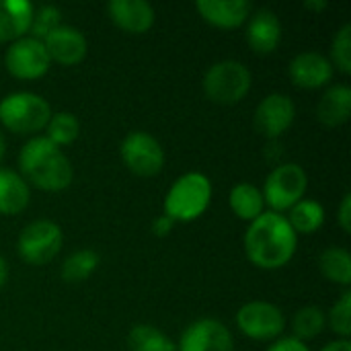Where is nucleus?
Returning a JSON list of instances; mask_svg holds the SVG:
<instances>
[{
    "mask_svg": "<svg viewBox=\"0 0 351 351\" xmlns=\"http://www.w3.org/2000/svg\"><path fill=\"white\" fill-rule=\"evenodd\" d=\"M308 177L304 169L296 162H286L276 167L263 185V199L265 206L271 208V212L282 214L290 208H294L306 193Z\"/></svg>",
    "mask_w": 351,
    "mask_h": 351,
    "instance_id": "nucleus-6",
    "label": "nucleus"
},
{
    "mask_svg": "<svg viewBox=\"0 0 351 351\" xmlns=\"http://www.w3.org/2000/svg\"><path fill=\"white\" fill-rule=\"evenodd\" d=\"M339 226L343 232H351V195L346 193L343 199H341V206H339Z\"/></svg>",
    "mask_w": 351,
    "mask_h": 351,
    "instance_id": "nucleus-33",
    "label": "nucleus"
},
{
    "mask_svg": "<svg viewBox=\"0 0 351 351\" xmlns=\"http://www.w3.org/2000/svg\"><path fill=\"white\" fill-rule=\"evenodd\" d=\"M228 204L230 210L234 212L237 218L253 222L257 220L263 212H265V199L261 189H257L251 183H239L230 189L228 195Z\"/></svg>",
    "mask_w": 351,
    "mask_h": 351,
    "instance_id": "nucleus-21",
    "label": "nucleus"
},
{
    "mask_svg": "<svg viewBox=\"0 0 351 351\" xmlns=\"http://www.w3.org/2000/svg\"><path fill=\"white\" fill-rule=\"evenodd\" d=\"M319 267L321 274L339 286H350L351 284V255L350 251L341 247H329L321 253L319 257Z\"/></svg>",
    "mask_w": 351,
    "mask_h": 351,
    "instance_id": "nucleus-23",
    "label": "nucleus"
},
{
    "mask_svg": "<svg viewBox=\"0 0 351 351\" xmlns=\"http://www.w3.org/2000/svg\"><path fill=\"white\" fill-rule=\"evenodd\" d=\"M327 325V315L319 306H304L294 315L292 327H294V337L304 341V339H315L323 333Z\"/></svg>",
    "mask_w": 351,
    "mask_h": 351,
    "instance_id": "nucleus-27",
    "label": "nucleus"
},
{
    "mask_svg": "<svg viewBox=\"0 0 351 351\" xmlns=\"http://www.w3.org/2000/svg\"><path fill=\"white\" fill-rule=\"evenodd\" d=\"M290 78L300 88H321L333 78V64L317 53V51H302L290 62Z\"/></svg>",
    "mask_w": 351,
    "mask_h": 351,
    "instance_id": "nucleus-14",
    "label": "nucleus"
},
{
    "mask_svg": "<svg viewBox=\"0 0 351 351\" xmlns=\"http://www.w3.org/2000/svg\"><path fill=\"white\" fill-rule=\"evenodd\" d=\"M251 72L243 62L222 60L208 68L204 76V93L218 105H237L251 90Z\"/></svg>",
    "mask_w": 351,
    "mask_h": 351,
    "instance_id": "nucleus-5",
    "label": "nucleus"
},
{
    "mask_svg": "<svg viewBox=\"0 0 351 351\" xmlns=\"http://www.w3.org/2000/svg\"><path fill=\"white\" fill-rule=\"evenodd\" d=\"M45 130H47V136L45 138L60 148V146L72 144L78 138L80 123H78L76 115H72L68 111H60V113H51Z\"/></svg>",
    "mask_w": 351,
    "mask_h": 351,
    "instance_id": "nucleus-26",
    "label": "nucleus"
},
{
    "mask_svg": "<svg viewBox=\"0 0 351 351\" xmlns=\"http://www.w3.org/2000/svg\"><path fill=\"white\" fill-rule=\"evenodd\" d=\"M19 167L23 177L43 191H62L74 177L68 156L45 136H35L21 148Z\"/></svg>",
    "mask_w": 351,
    "mask_h": 351,
    "instance_id": "nucleus-2",
    "label": "nucleus"
},
{
    "mask_svg": "<svg viewBox=\"0 0 351 351\" xmlns=\"http://www.w3.org/2000/svg\"><path fill=\"white\" fill-rule=\"evenodd\" d=\"M195 8L206 23L220 29H237L251 14L247 0H197Z\"/></svg>",
    "mask_w": 351,
    "mask_h": 351,
    "instance_id": "nucleus-17",
    "label": "nucleus"
},
{
    "mask_svg": "<svg viewBox=\"0 0 351 351\" xmlns=\"http://www.w3.org/2000/svg\"><path fill=\"white\" fill-rule=\"evenodd\" d=\"M49 56L43 41L35 37H21L12 41L4 53L6 70L19 80H37L49 70Z\"/></svg>",
    "mask_w": 351,
    "mask_h": 351,
    "instance_id": "nucleus-9",
    "label": "nucleus"
},
{
    "mask_svg": "<svg viewBox=\"0 0 351 351\" xmlns=\"http://www.w3.org/2000/svg\"><path fill=\"white\" fill-rule=\"evenodd\" d=\"M4 152H6V138H4L2 132H0V162H2V158H4Z\"/></svg>",
    "mask_w": 351,
    "mask_h": 351,
    "instance_id": "nucleus-37",
    "label": "nucleus"
},
{
    "mask_svg": "<svg viewBox=\"0 0 351 351\" xmlns=\"http://www.w3.org/2000/svg\"><path fill=\"white\" fill-rule=\"evenodd\" d=\"M327 6H329V4H327V0H306V2H304V8L315 10V12H323Z\"/></svg>",
    "mask_w": 351,
    "mask_h": 351,
    "instance_id": "nucleus-35",
    "label": "nucleus"
},
{
    "mask_svg": "<svg viewBox=\"0 0 351 351\" xmlns=\"http://www.w3.org/2000/svg\"><path fill=\"white\" fill-rule=\"evenodd\" d=\"M351 115V88L346 84L329 86L319 105H317V117L323 125L337 128L346 123Z\"/></svg>",
    "mask_w": 351,
    "mask_h": 351,
    "instance_id": "nucleus-19",
    "label": "nucleus"
},
{
    "mask_svg": "<svg viewBox=\"0 0 351 351\" xmlns=\"http://www.w3.org/2000/svg\"><path fill=\"white\" fill-rule=\"evenodd\" d=\"M177 351H234V341L220 321L199 319L183 331Z\"/></svg>",
    "mask_w": 351,
    "mask_h": 351,
    "instance_id": "nucleus-12",
    "label": "nucleus"
},
{
    "mask_svg": "<svg viewBox=\"0 0 351 351\" xmlns=\"http://www.w3.org/2000/svg\"><path fill=\"white\" fill-rule=\"evenodd\" d=\"M212 202V183L204 173L181 175L167 191L162 214L173 222H193L197 220Z\"/></svg>",
    "mask_w": 351,
    "mask_h": 351,
    "instance_id": "nucleus-3",
    "label": "nucleus"
},
{
    "mask_svg": "<svg viewBox=\"0 0 351 351\" xmlns=\"http://www.w3.org/2000/svg\"><path fill=\"white\" fill-rule=\"evenodd\" d=\"M35 6L29 0H0V43L16 41L29 33Z\"/></svg>",
    "mask_w": 351,
    "mask_h": 351,
    "instance_id": "nucleus-18",
    "label": "nucleus"
},
{
    "mask_svg": "<svg viewBox=\"0 0 351 351\" xmlns=\"http://www.w3.org/2000/svg\"><path fill=\"white\" fill-rule=\"evenodd\" d=\"M296 117V107L288 95L271 93L267 95L255 111V128L261 136L278 140L284 132L290 130Z\"/></svg>",
    "mask_w": 351,
    "mask_h": 351,
    "instance_id": "nucleus-11",
    "label": "nucleus"
},
{
    "mask_svg": "<svg viewBox=\"0 0 351 351\" xmlns=\"http://www.w3.org/2000/svg\"><path fill=\"white\" fill-rule=\"evenodd\" d=\"M296 247L298 234L292 230L284 214L263 212L245 232V253L259 269H280L288 265Z\"/></svg>",
    "mask_w": 351,
    "mask_h": 351,
    "instance_id": "nucleus-1",
    "label": "nucleus"
},
{
    "mask_svg": "<svg viewBox=\"0 0 351 351\" xmlns=\"http://www.w3.org/2000/svg\"><path fill=\"white\" fill-rule=\"evenodd\" d=\"M49 117H51L49 103L35 93L21 90L0 101V123L12 134H21V136L37 134L45 130Z\"/></svg>",
    "mask_w": 351,
    "mask_h": 351,
    "instance_id": "nucleus-4",
    "label": "nucleus"
},
{
    "mask_svg": "<svg viewBox=\"0 0 351 351\" xmlns=\"http://www.w3.org/2000/svg\"><path fill=\"white\" fill-rule=\"evenodd\" d=\"M62 10L58 6H51V4H45V6H39L33 10V19H31V27L29 31L33 33L31 37L43 41L53 29H58L62 23Z\"/></svg>",
    "mask_w": 351,
    "mask_h": 351,
    "instance_id": "nucleus-28",
    "label": "nucleus"
},
{
    "mask_svg": "<svg viewBox=\"0 0 351 351\" xmlns=\"http://www.w3.org/2000/svg\"><path fill=\"white\" fill-rule=\"evenodd\" d=\"M173 228H175V222H173L169 216H165V214H160V216L152 222V232H154V237H158V239L169 237V234L173 232Z\"/></svg>",
    "mask_w": 351,
    "mask_h": 351,
    "instance_id": "nucleus-32",
    "label": "nucleus"
},
{
    "mask_svg": "<svg viewBox=\"0 0 351 351\" xmlns=\"http://www.w3.org/2000/svg\"><path fill=\"white\" fill-rule=\"evenodd\" d=\"M130 351H177V343L152 325H136L128 335Z\"/></svg>",
    "mask_w": 351,
    "mask_h": 351,
    "instance_id": "nucleus-24",
    "label": "nucleus"
},
{
    "mask_svg": "<svg viewBox=\"0 0 351 351\" xmlns=\"http://www.w3.org/2000/svg\"><path fill=\"white\" fill-rule=\"evenodd\" d=\"M62 228L51 220H35L23 228L16 241L19 257L29 265L49 263L62 249Z\"/></svg>",
    "mask_w": 351,
    "mask_h": 351,
    "instance_id": "nucleus-7",
    "label": "nucleus"
},
{
    "mask_svg": "<svg viewBox=\"0 0 351 351\" xmlns=\"http://www.w3.org/2000/svg\"><path fill=\"white\" fill-rule=\"evenodd\" d=\"M121 160L138 177H154L165 167V150L148 132H132L121 142Z\"/></svg>",
    "mask_w": 351,
    "mask_h": 351,
    "instance_id": "nucleus-8",
    "label": "nucleus"
},
{
    "mask_svg": "<svg viewBox=\"0 0 351 351\" xmlns=\"http://www.w3.org/2000/svg\"><path fill=\"white\" fill-rule=\"evenodd\" d=\"M331 56L335 66L343 72L350 74L351 72V25H343L331 45Z\"/></svg>",
    "mask_w": 351,
    "mask_h": 351,
    "instance_id": "nucleus-30",
    "label": "nucleus"
},
{
    "mask_svg": "<svg viewBox=\"0 0 351 351\" xmlns=\"http://www.w3.org/2000/svg\"><path fill=\"white\" fill-rule=\"evenodd\" d=\"M43 45H45L49 60L62 66L80 64L88 51V43L82 31H78L76 27H68V25H60L58 29H53L43 39Z\"/></svg>",
    "mask_w": 351,
    "mask_h": 351,
    "instance_id": "nucleus-13",
    "label": "nucleus"
},
{
    "mask_svg": "<svg viewBox=\"0 0 351 351\" xmlns=\"http://www.w3.org/2000/svg\"><path fill=\"white\" fill-rule=\"evenodd\" d=\"M327 323L333 333H337L341 339H348L351 335V292H343L341 298L333 304L329 311Z\"/></svg>",
    "mask_w": 351,
    "mask_h": 351,
    "instance_id": "nucleus-29",
    "label": "nucleus"
},
{
    "mask_svg": "<svg viewBox=\"0 0 351 351\" xmlns=\"http://www.w3.org/2000/svg\"><path fill=\"white\" fill-rule=\"evenodd\" d=\"M97 267H99V255L93 249H80L70 257H66L60 274L66 284H80L88 280L97 271Z\"/></svg>",
    "mask_w": 351,
    "mask_h": 351,
    "instance_id": "nucleus-25",
    "label": "nucleus"
},
{
    "mask_svg": "<svg viewBox=\"0 0 351 351\" xmlns=\"http://www.w3.org/2000/svg\"><path fill=\"white\" fill-rule=\"evenodd\" d=\"M321 351H351V343L350 339H339V341L327 343Z\"/></svg>",
    "mask_w": 351,
    "mask_h": 351,
    "instance_id": "nucleus-34",
    "label": "nucleus"
},
{
    "mask_svg": "<svg viewBox=\"0 0 351 351\" xmlns=\"http://www.w3.org/2000/svg\"><path fill=\"white\" fill-rule=\"evenodd\" d=\"M31 199L27 181L8 169H0V214L16 216L21 214Z\"/></svg>",
    "mask_w": 351,
    "mask_h": 351,
    "instance_id": "nucleus-20",
    "label": "nucleus"
},
{
    "mask_svg": "<svg viewBox=\"0 0 351 351\" xmlns=\"http://www.w3.org/2000/svg\"><path fill=\"white\" fill-rule=\"evenodd\" d=\"M6 280H8V267H6L4 259L0 257V288L6 284Z\"/></svg>",
    "mask_w": 351,
    "mask_h": 351,
    "instance_id": "nucleus-36",
    "label": "nucleus"
},
{
    "mask_svg": "<svg viewBox=\"0 0 351 351\" xmlns=\"http://www.w3.org/2000/svg\"><path fill=\"white\" fill-rule=\"evenodd\" d=\"M237 327L243 335L257 339V341H269L282 335L284 331V313L263 300H253L241 306L237 313Z\"/></svg>",
    "mask_w": 351,
    "mask_h": 351,
    "instance_id": "nucleus-10",
    "label": "nucleus"
},
{
    "mask_svg": "<svg viewBox=\"0 0 351 351\" xmlns=\"http://www.w3.org/2000/svg\"><path fill=\"white\" fill-rule=\"evenodd\" d=\"M267 351H311L308 346H304V341L296 339V337H282L278 339L274 346H269Z\"/></svg>",
    "mask_w": 351,
    "mask_h": 351,
    "instance_id": "nucleus-31",
    "label": "nucleus"
},
{
    "mask_svg": "<svg viewBox=\"0 0 351 351\" xmlns=\"http://www.w3.org/2000/svg\"><path fill=\"white\" fill-rule=\"evenodd\" d=\"M107 14L115 27L125 33H146L154 25V8L146 0H111Z\"/></svg>",
    "mask_w": 351,
    "mask_h": 351,
    "instance_id": "nucleus-15",
    "label": "nucleus"
},
{
    "mask_svg": "<svg viewBox=\"0 0 351 351\" xmlns=\"http://www.w3.org/2000/svg\"><path fill=\"white\" fill-rule=\"evenodd\" d=\"M282 41V23L278 14L269 8L257 10L247 27V43L255 53H271Z\"/></svg>",
    "mask_w": 351,
    "mask_h": 351,
    "instance_id": "nucleus-16",
    "label": "nucleus"
},
{
    "mask_svg": "<svg viewBox=\"0 0 351 351\" xmlns=\"http://www.w3.org/2000/svg\"><path fill=\"white\" fill-rule=\"evenodd\" d=\"M288 212L286 220L296 234H315L325 224V208L315 199H300Z\"/></svg>",
    "mask_w": 351,
    "mask_h": 351,
    "instance_id": "nucleus-22",
    "label": "nucleus"
}]
</instances>
